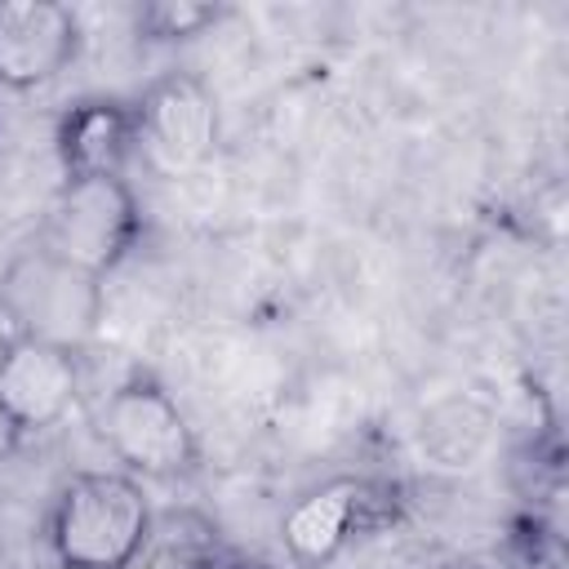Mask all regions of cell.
<instances>
[{
  "label": "cell",
  "mask_w": 569,
  "mask_h": 569,
  "mask_svg": "<svg viewBox=\"0 0 569 569\" xmlns=\"http://www.w3.org/2000/svg\"><path fill=\"white\" fill-rule=\"evenodd\" d=\"M151 538V502L129 471H76L49 516V542L58 565L76 569H129Z\"/></svg>",
  "instance_id": "1"
},
{
  "label": "cell",
  "mask_w": 569,
  "mask_h": 569,
  "mask_svg": "<svg viewBox=\"0 0 569 569\" xmlns=\"http://www.w3.org/2000/svg\"><path fill=\"white\" fill-rule=\"evenodd\" d=\"M0 307L13 320V333L58 342L80 351L107 311V289L98 276L71 267L49 244L18 249L0 271Z\"/></svg>",
  "instance_id": "2"
},
{
  "label": "cell",
  "mask_w": 569,
  "mask_h": 569,
  "mask_svg": "<svg viewBox=\"0 0 569 569\" xmlns=\"http://www.w3.org/2000/svg\"><path fill=\"white\" fill-rule=\"evenodd\" d=\"M142 236V209L120 173L62 178L40 244H49L71 267L107 280Z\"/></svg>",
  "instance_id": "3"
},
{
  "label": "cell",
  "mask_w": 569,
  "mask_h": 569,
  "mask_svg": "<svg viewBox=\"0 0 569 569\" xmlns=\"http://www.w3.org/2000/svg\"><path fill=\"white\" fill-rule=\"evenodd\" d=\"M98 436L116 453L120 471L138 480L182 476L196 467V453H200L187 413L156 378L120 382L98 409Z\"/></svg>",
  "instance_id": "4"
},
{
  "label": "cell",
  "mask_w": 569,
  "mask_h": 569,
  "mask_svg": "<svg viewBox=\"0 0 569 569\" xmlns=\"http://www.w3.org/2000/svg\"><path fill=\"white\" fill-rule=\"evenodd\" d=\"M80 351L13 333L0 347V422L9 431H49L80 400Z\"/></svg>",
  "instance_id": "5"
},
{
  "label": "cell",
  "mask_w": 569,
  "mask_h": 569,
  "mask_svg": "<svg viewBox=\"0 0 569 569\" xmlns=\"http://www.w3.org/2000/svg\"><path fill=\"white\" fill-rule=\"evenodd\" d=\"M133 116H138V142H147L156 164L169 173L200 169L218 147V129H222L218 98L200 76L169 71L151 80Z\"/></svg>",
  "instance_id": "6"
},
{
  "label": "cell",
  "mask_w": 569,
  "mask_h": 569,
  "mask_svg": "<svg viewBox=\"0 0 569 569\" xmlns=\"http://www.w3.org/2000/svg\"><path fill=\"white\" fill-rule=\"evenodd\" d=\"M84 44L80 13L62 0H0V89L53 84Z\"/></svg>",
  "instance_id": "7"
},
{
  "label": "cell",
  "mask_w": 569,
  "mask_h": 569,
  "mask_svg": "<svg viewBox=\"0 0 569 569\" xmlns=\"http://www.w3.org/2000/svg\"><path fill=\"white\" fill-rule=\"evenodd\" d=\"M138 142V116L120 102L89 98L76 102L58 124V160L62 178L80 173H120Z\"/></svg>",
  "instance_id": "8"
},
{
  "label": "cell",
  "mask_w": 569,
  "mask_h": 569,
  "mask_svg": "<svg viewBox=\"0 0 569 569\" xmlns=\"http://www.w3.org/2000/svg\"><path fill=\"white\" fill-rule=\"evenodd\" d=\"M356 511H360V489L356 485H347V480L342 485H325V489H316V493H307L302 502L289 507V516L280 525V538H284L293 560L325 565L347 542Z\"/></svg>",
  "instance_id": "9"
},
{
  "label": "cell",
  "mask_w": 569,
  "mask_h": 569,
  "mask_svg": "<svg viewBox=\"0 0 569 569\" xmlns=\"http://www.w3.org/2000/svg\"><path fill=\"white\" fill-rule=\"evenodd\" d=\"M222 9L218 4H191V0H160V4H147L138 13V22L156 36V40H182V36H196L204 31L209 22H218Z\"/></svg>",
  "instance_id": "10"
},
{
  "label": "cell",
  "mask_w": 569,
  "mask_h": 569,
  "mask_svg": "<svg viewBox=\"0 0 569 569\" xmlns=\"http://www.w3.org/2000/svg\"><path fill=\"white\" fill-rule=\"evenodd\" d=\"M53 569H76V565H53Z\"/></svg>",
  "instance_id": "11"
}]
</instances>
